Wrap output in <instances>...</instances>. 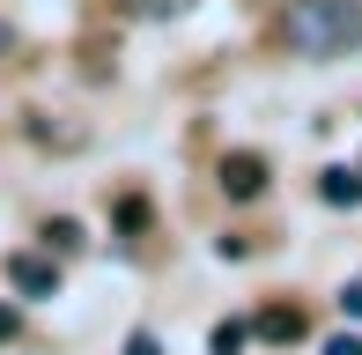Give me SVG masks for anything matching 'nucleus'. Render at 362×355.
<instances>
[{
    "instance_id": "obj_1",
    "label": "nucleus",
    "mask_w": 362,
    "mask_h": 355,
    "mask_svg": "<svg viewBox=\"0 0 362 355\" xmlns=\"http://www.w3.org/2000/svg\"><path fill=\"white\" fill-rule=\"evenodd\" d=\"M281 30H288L296 52L333 59V52H348V45H362V0H296Z\"/></svg>"
},
{
    "instance_id": "obj_2",
    "label": "nucleus",
    "mask_w": 362,
    "mask_h": 355,
    "mask_svg": "<svg viewBox=\"0 0 362 355\" xmlns=\"http://www.w3.org/2000/svg\"><path fill=\"white\" fill-rule=\"evenodd\" d=\"M222 192H229V200H259V192H267V163H259L252 149L222 156Z\"/></svg>"
},
{
    "instance_id": "obj_3",
    "label": "nucleus",
    "mask_w": 362,
    "mask_h": 355,
    "mask_svg": "<svg viewBox=\"0 0 362 355\" xmlns=\"http://www.w3.org/2000/svg\"><path fill=\"white\" fill-rule=\"evenodd\" d=\"M8 281L23 289V296H59V267L37 260V252H15V260H8Z\"/></svg>"
},
{
    "instance_id": "obj_4",
    "label": "nucleus",
    "mask_w": 362,
    "mask_h": 355,
    "mask_svg": "<svg viewBox=\"0 0 362 355\" xmlns=\"http://www.w3.org/2000/svg\"><path fill=\"white\" fill-rule=\"evenodd\" d=\"M259 333H267V341H303V311L274 303V311H259Z\"/></svg>"
},
{
    "instance_id": "obj_5",
    "label": "nucleus",
    "mask_w": 362,
    "mask_h": 355,
    "mask_svg": "<svg viewBox=\"0 0 362 355\" xmlns=\"http://www.w3.org/2000/svg\"><path fill=\"white\" fill-rule=\"evenodd\" d=\"M318 192H325L333 207H355V200H362V178H355V170H325V185H318Z\"/></svg>"
},
{
    "instance_id": "obj_6",
    "label": "nucleus",
    "mask_w": 362,
    "mask_h": 355,
    "mask_svg": "<svg viewBox=\"0 0 362 355\" xmlns=\"http://www.w3.org/2000/svg\"><path fill=\"white\" fill-rule=\"evenodd\" d=\"M244 341H252V326H237V318H229V326L207 333V355H244Z\"/></svg>"
},
{
    "instance_id": "obj_7",
    "label": "nucleus",
    "mask_w": 362,
    "mask_h": 355,
    "mask_svg": "<svg viewBox=\"0 0 362 355\" xmlns=\"http://www.w3.org/2000/svg\"><path fill=\"white\" fill-rule=\"evenodd\" d=\"M30 141H59V149H74L81 134H74V126H52V119H30Z\"/></svg>"
},
{
    "instance_id": "obj_8",
    "label": "nucleus",
    "mask_w": 362,
    "mask_h": 355,
    "mask_svg": "<svg viewBox=\"0 0 362 355\" xmlns=\"http://www.w3.org/2000/svg\"><path fill=\"white\" fill-rule=\"evenodd\" d=\"M192 0H134V15H148V23H156V15H185Z\"/></svg>"
},
{
    "instance_id": "obj_9",
    "label": "nucleus",
    "mask_w": 362,
    "mask_h": 355,
    "mask_svg": "<svg viewBox=\"0 0 362 355\" xmlns=\"http://www.w3.org/2000/svg\"><path fill=\"white\" fill-rule=\"evenodd\" d=\"M45 245H59V252H74V245H81V230H74V222H67V215H59V222H52V230H45Z\"/></svg>"
},
{
    "instance_id": "obj_10",
    "label": "nucleus",
    "mask_w": 362,
    "mask_h": 355,
    "mask_svg": "<svg viewBox=\"0 0 362 355\" xmlns=\"http://www.w3.org/2000/svg\"><path fill=\"white\" fill-rule=\"evenodd\" d=\"M325 355H362V341H355V333H333V341H325Z\"/></svg>"
},
{
    "instance_id": "obj_11",
    "label": "nucleus",
    "mask_w": 362,
    "mask_h": 355,
    "mask_svg": "<svg viewBox=\"0 0 362 355\" xmlns=\"http://www.w3.org/2000/svg\"><path fill=\"white\" fill-rule=\"evenodd\" d=\"M340 311H348V318H362V281H355V289H340Z\"/></svg>"
},
{
    "instance_id": "obj_12",
    "label": "nucleus",
    "mask_w": 362,
    "mask_h": 355,
    "mask_svg": "<svg viewBox=\"0 0 362 355\" xmlns=\"http://www.w3.org/2000/svg\"><path fill=\"white\" fill-rule=\"evenodd\" d=\"M126 355H156V341H148V333H134V341H126Z\"/></svg>"
},
{
    "instance_id": "obj_13",
    "label": "nucleus",
    "mask_w": 362,
    "mask_h": 355,
    "mask_svg": "<svg viewBox=\"0 0 362 355\" xmlns=\"http://www.w3.org/2000/svg\"><path fill=\"white\" fill-rule=\"evenodd\" d=\"M15 326H23V318H15V311H8V303H0V341H8V333H15Z\"/></svg>"
},
{
    "instance_id": "obj_14",
    "label": "nucleus",
    "mask_w": 362,
    "mask_h": 355,
    "mask_svg": "<svg viewBox=\"0 0 362 355\" xmlns=\"http://www.w3.org/2000/svg\"><path fill=\"white\" fill-rule=\"evenodd\" d=\"M8 45H15V30H8V23H0V52H8Z\"/></svg>"
}]
</instances>
